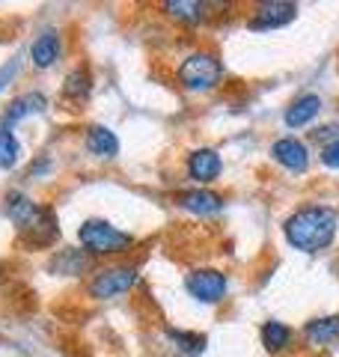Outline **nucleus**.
<instances>
[{
	"instance_id": "1",
	"label": "nucleus",
	"mask_w": 339,
	"mask_h": 357,
	"mask_svg": "<svg viewBox=\"0 0 339 357\" xmlns=\"http://www.w3.org/2000/svg\"><path fill=\"white\" fill-rule=\"evenodd\" d=\"M336 211L331 206H303L282 223V236L301 253H319L336 238Z\"/></svg>"
},
{
	"instance_id": "2",
	"label": "nucleus",
	"mask_w": 339,
	"mask_h": 357,
	"mask_svg": "<svg viewBox=\"0 0 339 357\" xmlns=\"http://www.w3.org/2000/svg\"><path fill=\"white\" fill-rule=\"evenodd\" d=\"M6 215L33 248H48V244H54L56 236H60L54 211L39 206V203H33L30 197L18 194V191H13L6 197Z\"/></svg>"
},
{
	"instance_id": "3",
	"label": "nucleus",
	"mask_w": 339,
	"mask_h": 357,
	"mask_svg": "<svg viewBox=\"0 0 339 357\" xmlns=\"http://www.w3.org/2000/svg\"><path fill=\"white\" fill-rule=\"evenodd\" d=\"M77 238H81L84 250L89 256H113V253H126L131 244H134V236L119 227H113L110 220H84L81 229H77Z\"/></svg>"
},
{
	"instance_id": "4",
	"label": "nucleus",
	"mask_w": 339,
	"mask_h": 357,
	"mask_svg": "<svg viewBox=\"0 0 339 357\" xmlns=\"http://www.w3.org/2000/svg\"><path fill=\"white\" fill-rule=\"evenodd\" d=\"M220 77H223V63L218 54H211V51H194L179 66V84L190 89V93L214 89L220 84Z\"/></svg>"
},
{
	"instance_id": "5",
	"label": "nucleus",
	"mask_w": 339,
	"mask_h": 357,
	"mask_svg": "<svg viewBox=\"0 0 339 357\" xmlns=\"http://www.w3.org/2000/svg\"><path fill=\"white\" fill-rule=\"evenodd\" d=\"M137 280H140V274L134 265H110V268H101V271L93 274V280L86 283V292L96 301H110V298L131 292Z\"/></svg>"
},
{
	"instance_id": "6",
	"label": "nucleus",
	"mask_w": 339,
	"mask_h": 357,
	"mask_svg": "<svg viewBox=\"0 0 339 357\" xmlns=\"http://www.w3.org/2000/svg\"><path fill=\"white\" fill-rule=\"evenodd\" d=\"M226 274L218 271V268H194L185 277V289L188 295L199 301V304H220L226 295Z\"/></svg>"
},
{
	"instance_id": "7",
	"label": "nucleus",
	"mask_w": 339,
	"mask_h": 357,
	"mask_svg": "<svg viewBox=\"0 0 339 357\" xmlns=\"http://www.w3.org/2000/svg\"><path fill=\"white\" fill-rule=\"evenodd\" d=\"M298 18V3L292 0H265L253 9L247 27L256 30V33H265V30H277V27H286Z\"/></svg>"
},
{
	"instance_id": "8",
	"label": "nucleus",
	"mask_w": 339,
	"mask_h": 357,
	"mask_svg": "<svg viewBox=\"0 0 339 357\" xmlns=\"http://www.w3.org/2000/svg\"><path fill=\"white\" fill-rule=\"evenodd\" d=\"M271 155H274L277 164H282L292 173H303L310 167V149H307V143L298 140V137H280V140H274Z\"/></svg>"
},
{
	"instance_id": "9",
	"label": "nucleus",
	"mask_w": 339,
	"mask_h": 357,
	"mask_svg": "<svg viewBox=\"0 0 339 357\" xmlns=\"http://www.w3.org/2000/svg\"><path fill=\"white\" fill-rule=\"evenodd\" d=\"M176 206L190 211V215H199V218H211L223 211V197L209 191V188H194V191H182L176 197Z\"/></svg>"
},
{
	"instance_id": "10",
	"label": "nucleus",
	"mask_w": 339,
	"mask_h": 357,
	"mask_svg": "<svg viewBox=\"0 0 339 357\" xmlns=\"http://www.w3.org/2000/svg\"><path fill=\"white\" fill-rule=\"evenodd\" d=\"M220 173H223V161H220V155L214 149H197V152L188 155V176L194 178V182L209 185Z\"/></svg>"
},
{
	"instance_id": "11",
	"label": "nucleus",
	"mask_w": 339,
	"mask_h": 357,
	"mask_svg": "<svg viewBox=\"0 0 339 357\" xmlns=\"http://www.w3.org/2000/svg\"><path fill=\"white\" fill-rule=\"evenodd\" d=\"M93 268V256L86 250H75V248H63L51 256L48 262V271L51 274H66V277H77V274H86Z\"/></svg>"
},
{
	"instance_id": "12",
	"label": "nucleus",
	"mask_w": 339,
	"mask_h": 357,
	"mask_svg": "<svg viewBox=\"0 0 339 357\" xmlns=\"http://www.w3.org/2000/svg\"><path fill=\"white\" fill-rule=\"evenodd\" d=\"M319 114H322V98L315 93H303L286 107L282 122H286V128H303V126H310Z\"/></svg>"
},
{
	"instance_id": "13",
	"label": "nucleus",
	"mask_w": 339,
	"mask_h": 357,
	"mask_svg": "<svg viewBox=\"0 0 339 357\" xmlns=\"http://www.w3.org/2000/svg\"><path fill=\"white\" fill-rule=\"evenodd\" d=\"M60 51H63L60 33H56V30H45L30 45V60H33L36 69H51V66L60 60Z\"/></svg>"
},
{
	"instance_id": "14",
	"label": "nucleus",
	"mask_w": 339,
	"mask_h": 357,
	"mask_svg": "<svg viewBox=\"0 0 339 357\" xmlns=\"http://www.w3.org/2000/svg\"><path fill=\"white\" fill-rule=\"evenodd\" d=\"M45 107H48V98H45L42 93H24V96H18L15 102H9V107L3 110V128L15 126V122L27 119L33 114H42Z\"/></svg>"
},
{
	"instance_id": "15",
	"label": "nucleus",
	"mask_w": 339,
	"mask_h": 357,
	"mask_svg": "<svg viewBox=\"0 0 339 357\" xmlns=\"http://www.w3.org/2000/svg\"><path fill=\"white\" fill-rule=\"evenodd\" d=\"M86 149L96 158H116L119 155V137L116 131H110L107 126H89L86 128Z\"/></svg>"
},
{
	"instance_id": "16",
	"label": "nucleus",
	"mask_w": 339,
	"mask_h": 357,
	"mask_svg": "<svg viewBox=\"0 0 339 357\" xmlns=\"http://www.w3.org/2000/svg\"><path fill=\"white\" fill-rule=\"evenodd\" d=\"M303 337L312 345H331L339 340V316H322L303 325Z\"/></svg>"
},
{
	"instance_id": "17",
	"label": "nucleus",
	"mask_w": 339,
	"mask_h": 357,
	"mask_svg": "<svg viewBox=\"0 0 339 357\" xmlns=\"http://www.w3.org/2000/svg\"><path fill=\"white\" fill-rule=\"evenodd\" d=\"M164 13L170 18L182 21V24H199L202 18H206L209 6L199 3V0H167L164 3Z\"/></svg>"
},
{
	"instance_id": "18",
	"label": "nucleus",
	"mask_w": 339,
	"mask_h": 357,
	"mask_svg": "<svg viewBox=\"0 0 339 357\" xmlns=\"http://www.w3.org/2000/svg\"><path fill=\"white\" fill-rule=\"evenodd\" d=\"M93 93V77H89L86 66H77V69L69 72L63 84V98L66 102H86V96Z\"/></svg>"
},
{
	"instance_id": "19",
	"label": "nucleus",
	"mask_w": 339,
	"mask_h": 357,
	"mask_svg": "<svg viewBox=\"0 0 339 357\" xmlns=\"http://www.w3.org/2000/svg\"><path fill=\"white\" fill-rule=\"evenodd\" d=\"M259 337H262V345L271 351V354H277V351H282L286 345L292 342V328L286 325V321H277V319H268L265 325H262V331H259Z\"/></svg>"
},
{
	"instance_id": "20",
	"label": "nucleus",
	"mask_w": 339,
	"mask_h": 357,
	"mask_svg": "<svg viewBox=\"0 0 339 357\" xmlns=\"http://www.w3.org/2000/svg\"><path fill=\"white\" fill-rule=\"evenodd\" d=\"M167 340L173 342L182 354H188V357H199L202 351H206V337H202V333H190V331L167 328Z\"/></svg>"
},
{
	"instance_id": "21",
	"label": "nucleus",
	"mask_w": 339,
	"mask_h": 357,
	"mask_svg": "<svg viewBox=\"0 0 339 357\" xmlns=\"http://www.w3.org/2000/svg\"><path fill=\"white\" fill-rule=\"evenodd\" d=\"M21 158V143L9 128L0 126V170H13Z\"/></svg>"
},
{
	"instance_id": "22",
	"label": "nucleus",
	"mask_w": 339,
	"mask_h": 357,
	"mask_svg": "<svg viewBox=\"0 0 339 357\" xmlns=\"http://www.w3.org/2000/svg\"><path fill=\"white\" fill-rule=\"evenodd\" d=\"M319 158H322V164L327 167V170H339V137L324 143L322 152H319Z\"/></svg>"
},
{
	"instance_id": "23",
	"label": "nucleus",
	"mask_w": 339,
	"mask_h": 357,
	"mask_svg": "<svg viewBox=\"0 0 339 357\" xmlns=\"http://www.w3.org/2000/svg\"><path fill=\"white\" fill-rule=\"evenodd\" d=\"M18 75V60H9L6 66H0V93L9 86V81Z\"/></svg>"
}]
</instances>
